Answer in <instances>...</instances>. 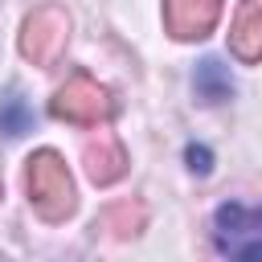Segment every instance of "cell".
<instances>
[{"instance_id": "1", "label": "cell", "mask_w": 262, "mask_h": 262, "mask_svg": "<svg viewBox=\"0 0 262 262\" xmlns=\"http://www.w3.org/2000/svg\"><path fill=\"white\" fill-rule=\"evenodd\" d=\"M25 192H29V205L37 209L41 221L57 225L66 221L74 209H78V188H74V176L66 168V160L49 147L33 151L25 160Z\"/></svg>"}, {"instance_id": "2", "label": "cell", "mask_w": 262, "mask_h": 262, "mask_svg": "<svg viewBox=\"0 0 262 262\" xmlns=\"http://www.w3.org/2000/svg\"><path fill=\"white\" fill-rule=\"evenodd\" d=\"M213 242L225 262H262V209L225 201L213 213Z\"/></svg>"}, {"instance_id": "3", "label": "cell", "mask_w": 262, "mask_h": 262, "mask_svg": "<svg viewBox=\"0 0 262 262\" xmlns=\"http://www.w3.org/2000/svg\"><path fill=\"white\" fill-rule=\"evenodd\" d=\"M70 45V12L61 4H37L20 25V53L33 66H57Z\"/></svg>"}, {"instance_id": "4", "label": "cell", "mask_w": 262, "mask_h": 262, "mask_svg": "<svg viewBox=\"0 0 262 262\" xmlns=\"http://www.w3.org/2000/svg\"><path fill=\"white\" fill-rule=\"evenodd\" d=\"M49 115L61 119V123H74V127H102L115 115V102L90 74H74L49 98Z\"/></svg>"}, {"instance_id": "5", "label": "cell", "mask_w": 262, "mask_h": 262, "mask_svg": "<svg viewBox=\"0 0 262 262\" xmlns=\"http://www.w3.org/2000/svg\"><path fill=\"white\" fill-rule=\"evenodd\" d=\"M221 0H164V29L176 41H201L213 33Z\"/></svg>"}, {"instance_id": "6", "label": "cell", "mask_w": 262, "mask_h": 262, "mask_svg": "<svg viewBox=\"0 0 262 262\" xmlns=\"http://www.w3.org/2000/svg\"><path fill=\"white\" fill-rule=\"evenodd\" d=\"M229 53L246 66L262 61V0H242L233 29H229Z\"/></svg>"}, {"instance_id": "7", "label": "cell", "mask_w": 262, "mask_h": 262, "mask_svg": "<svg viewBox=\"0 0 262 262\" xmlns=\"http://www.w3.org/2000/svg\"><path fill=\"white\" fill-rule=\"evenodd\" d=\"M127 151H123V143L111 135V131H98V139H90L86 143V176L94 180V184H115V180H123L127 176Z\"/></svg>"}, {"instance_id": "8", "label": "cell", "mask_w": 262, "mask_h": 262, "mask_svg": "<svg viewBox=\"0 0 262 262\" xmlns=\"http://www.w3.org/2000/svg\"><path fill=\"white\" fill-rule=\"evenodd\" d=\"M143 221H147V209H143L139 201H123V205H111L98 225L111 229L115 237H135V233L143 229Z\"/></svg>"}, {"instance_id": "9", "label": "cell", "mask_w": 262, "mask_h": 262, "mask_svg": "<svg viewBox=\"0 0 262 262\" xmlns=\"http://www.w3.org/2000/svg\"><path fill=\"white\" fill-rule=\"evenodd\" d=\"M196 90H201L209 102H221V98H229L233 82H229V74L221 70V61H217V57H205V61H201V70H196Z\"/></svg>"}, {"instance_id": "10", "label": "cell", "mask_w": 262, "mask_h": 262, "mask_svg": "<svg viewBox=\"0 0 262 262\" xmlns=\"http://www.w3.org/2000/svg\"><path fill=\"white\" fill-rule=\"evenodd\" d=\"M0 127H4L8 135H20V131L29 127V115H25V102H20V98H8V102L0 106Z\"/></svg>"}, {"instance_id": "11", "label": "cell", "mask_w": 262, "mask_h": 262, "mask_svg": "<svg viewBox=\"0 0 262 262\" xmlns=\"http://www.w3.org/2000/svg\"><path fill=\"white\" fill-rule=\"evenodd\" d=\"M209 160H213V156H209V147H196V143L188 147V168H192V172H209V168H213Z\"/></svg>"}]
</instances>
